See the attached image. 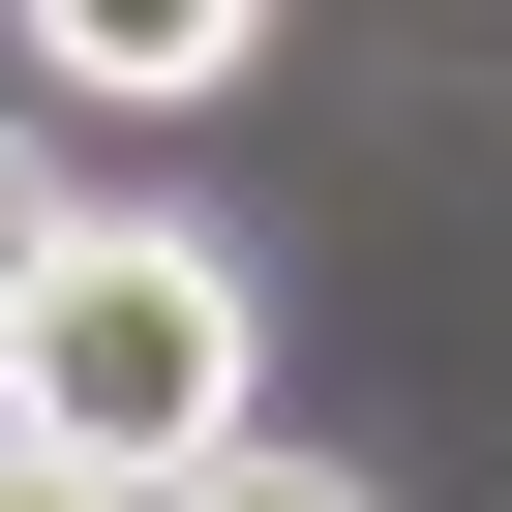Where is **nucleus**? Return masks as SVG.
Here are the masks:
<instances>
[{"instance_id":"nucleus-1","label":"nucleus","mask_w":512,"mask_h":512,"mask_svg":"<svg viewBox=\"0 0 512 512\" xmlns=\"http://www.w3.org/2000/svg\"><path fill=\"white\" fill-rule=\"evenodd\" d=\"M0 422L91 452V482H181V452L272 422V302H241L181 211H91V241H61V302L0 332Z\"/></svg>"},{"instance_id":"nucleus-2","label":"nucleus","mask_w":512,"mask_h":512,"mask_svg":"<svg viewBox=\"0 0 512 512\" xmlns=\"http://www.w3.org/2000/svg\"><path fill=\"white\" fill-rule=\"evenodd\" d=\"M241 31H272V0H31L61 91H241Z\"/></svg>"},{"instance_id":"nucleus-3","label":"nucleus","mask_w":512,"mask_h":512,"mask_svg":"<svg viewBox=\"0 0 512 512\" xmlns=\"http://www.w3.org/2000/svg\"><path fill=\"white\" fill-rule=\"evenodd\" d=\"M151 512H392V482H362V452H272V422H241V452H181Z\"/></svg>"},{"instance_id":"nucleus-4","label":"nucleus","mask_w":512,"mask_h":512,"mask_svg":"<svg viewBox=\"0 0 512 512\" xmlns=\"http://www.w3.org/2000/svg\"><path fill=\"white\" fill-rule=\"evenodd\" d=\"M61 241H91V181H61L31 121H0V332H31V302H61Z\"/></svg>"},{"instance_id":"nucleus-5","label":"nucleus","mask_w":512,"mask_h":512,"mask_svg":"<svg viewBox=\"0 0 512 512\" xmlns=\"http://www.w3.org/2000/svg\"><path fill=\"white\" fill-rule=\"evenodd\" d=\"M0 512H151V482H91V452H31V422H0Z\"/></svg>"}]
</instances>
